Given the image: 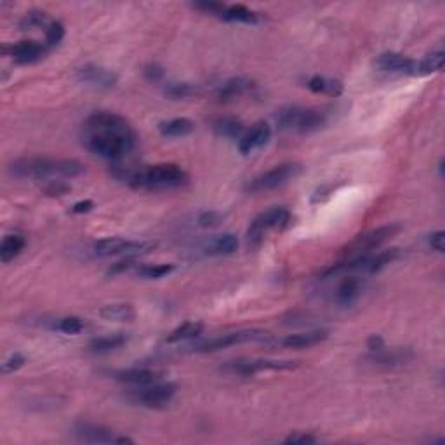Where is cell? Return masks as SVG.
<instances>
[{
  "label": "cell",
  "instance_id": "60d3db41",
  "mask_svg": "<svg viewBox=\"0 0 445 445\" xmlns=\"http://www.w3.org/2000/svg\"><path fill=\"white\" fill-rule=\"evenodd\" d=\"M143 73H145V78L150 82H160L164 78V75H166V70H164L160 64L157 63H148L145 67V70H143Z\"/></svg>",
  "mask_w": 445,
  "mask_h": 445
},
{
  "label": "cell",
  "instance_id": "ba28073f",
  "mask_svg": "<svg viewBox=\"0 0 445 445\" xmlns=\"http://www.w3.org/2000/svg\"><path fill=\"white\" fill-rule=\"evenodd\" d=\"M270 334L266 331H259V329H244V331H235L221 334V336L211 338V340L204 341L198 347H195V351L198 354H216V351L227 350V348L235 347V344L251 343V341H268Z\"/></svg>",
  "mask_w": 445,
  "mask_h": 445
},
{
  "label": "cell",
  "instance_id": "9a60e30c",
  "mask_svg": "<svg viewBox=\"0 0 445 445\" xmlns=\"http://www.w3.org/2000/svg\"><path fill=\"white\" fill-rule=\"evenodd\" d=\"M376 70L385 73L414 75L416 77V60L400 53H383L374 61Z\"/></svg>",
  "mask_w": 445,
  "mask_h": 445
},
{
  "label": "cell",
  "instance_id": "9c48e42d",
  "mask_svg": "<svg viewBox=\"0 0 445 445\" xmlns=\"http://www.w3.org/2000/svg\"><path fill=\"white\" fill-rule=\"evenodd\" d=\"M153 247H155L153 242L108 237L101 238V241H96L94 244H92V252H94L96 256H101V258H108V256H134L152 251Z\"/></svg>",
  "mask_w": 445,
  "mask_h": 445
},
{
  "label": "cell",
  "instance_id": "f1b7e54d",
  "mask_svg": "<svg viewBox=\"0 0 445 445\" xmlns=\"http://www.w3.org/2000/svg\"><path fill=\"white\" fill-rule=\"evenodd\" d=\"M306 85L310 91L320 92V94L340 96L341 92H343V84H341L340 80L329 77H320V75H315V77L308 78Z\"/></svg>",
  "mask_w": 445,
  "mask_h": 445
},
{
  "label": "cell",
  "instance_id": "5bb4252c",
  "mask_svg": "<svg viewBox=\"0 0 445 445\" xmlns=\"http://www.w3.org/2000/svg\"><path fill=\"white\" fill-rule=\"evenodd\" d=\"M47 49L49 47L39 40H21L12 46H6L4 53H8V56H11L18 64H32L42 60Z\"/></svg>",
  "mask_w": 445,
  "mask_h": 445
},
{
  "label": "cell",
  "instance_id": "5b68a950",
  "mask_svg": "<svg viewBox=\"0 0 445 445\" xmlns=\"http://www.w3.org/2000/svg\"><path fill=\"white\" fill-rule=\"evenodd\" d=\"M290 221V212L287 207H270L259 216H256L254 221L247 230V245L251 249L259 247L265 241V235L272 230L286 228Z\"/></svg>",
  "mask_w": 445,
  "mask_h": 445
},
{
  "label": "cell",
  "instance_id": "ee69618b",
  "mask_svg": "<svg viewBox=\"0 0 445 445\" xmlns=\"http://www.w3.org/2000/svg\"><path fill=\"white\" fill-rule=\"evenodd\" d=\"M92 209H94L92 200H80L71 207V212H73V214H85V212H91Z\"/></svg>",
  "mask_w": 445,
  "mask_h": 445
},
{
  "label": "cell",
  "instance_id": "ac0fdd59",
  "mask_svg": "<svg viewBox=\"0 0 445 445\" xmlns=\"http://www.w3.org/2000/svg\"><path fill=\"white\" fill-rule=\"evenodd\" d=\"M256 84L254 82L247 80V78L235 77L228 78V80L218 84V87L214 89V96L219 99V101H234V99L242 98L245 94H251L254 91Z\"/></svg>",
  "mask_w": 445,
  "mask_h": 445
},
{
  "label": "cell",
  "instance_id": "e0dca14e",
  "mask_svg": "<svg viewBox=\"0 0 445 445\" xmlns=\"http://www.w3.org/2000/svg\"><path fill=\"white\" fill-rule=\"evenodd\" d=\"M272 125L266 124V122H258L249 131H245L244 136L238 139V150H241L242 155H249V153L256 152V150H261L263 146L268 145L270 139H272Z\"/></svg>",
  "mask_w": 445,
  "mask_h": 445
},
{
  "label": "cell",
  "instance_id": "3957f363",
  "mask_svg": "<svg viewBox=\"0 0 445 445\" xmlns=\"http://www.w3.org/2000/svg\"><path fill=\"white\" fill-rule=\"evenodd\" d=\"M16 177L23 180H63V177H78L85 171L78 160L70 159H47V157H32L19 159L9 167Z\"/></svg>",
  "mask_w": 445,
  "mask_h": 445
},
{
  "label": "cell",
  "instance_id": "2e32d148",
  "mask_svg": "<svg viewBox=\"0 0 445 445\" xmlns=\"http://www.w3.org/2000/svg\"><path fill=\"white\" fill-rule=\"evenodd\" d=\"M77 78L80 82H84V84L92 85V87H98V89H112L119 80L115 71L92 63L84 64V67L78 68Z\"/></svg>",
  "mask_w": 445,
  "mask_h": 445
},
{
  "label": "cell",
  "instance_id": "603a6c76",
  "mask_svg": "<svg viewBox=\"0 0 445 445\" xmlns=\"http://www.w3.org/2000/svg\"><path fill=\"white\" fill-rule=\"evenodd\" d=\"M212 129L221 138L241 139L245 132V125L237 117H218L212 122Z\"/></svg>",
  "mask_w": 445,
  "mask_h": 445
},
{
  "label": "cell",
  "instance_id": "7402d4cb",
  "mask_svg": "<svg viewBox=\"0 0 445 445\" xmlns=\"http://www.w3.org/2000/svg\"><path fill=\"white\" fill-rule=\"evenodd\" d=\"M222 21H230V23H245V25H256L259 21L258 12L252 11V9L245 8L242 4H232V6H222L221 15L218 16Z\"/></svg>",
  "mask_w": 445,
  "mask_h": 445
},
{
  "label": "cell",
  "instance_id": "484cf974",
  "mask_svg": "<svg viewBox=\"0 0 445 445\" xmlns=\"http://www.w3.org/2000/svg\"><path fill=\"white\" fill-rule=\"evenodd\" d=\"M26 247V238L19 234L6 235L2 245H0V261L9 263L15 258H18Z\"/></svg>",
  "mask_w": 445,
  "mask_h": 445
},
{
  "label": "cell",
  "instance_id": "7a4b0ae2",
  "mask_svg": "<svg viewBox=\"0 0 445 445\" xmlns=\"http://www.w3.org/2000/svg\"><path fill=\"white\" fill-rule=\"evenodd\" d=\"M124 180L134 190L159 191L184 186L190 177L186 171L177 164H155V166H145L139 169H129Z\"/></svg>",
  "mask_w": 445,
  "mask_h": 445
},
{
  "label": "cell",
  "instance_id": "7bdbcfd3",
  "mask_svg": "<svg viewBox=\"0 0 445 445\" xmlns=\"http://www.w3.org/2000/svg\"><path fill=\"white\" fill-rule=\"evenodd\" d=\"M428 244H430V247L433 249V251L437 252H444L445 251V234L442 230L438 232H433V234L428 237Z\"/></svg>",
  "mask_w": 445,
  "mask_h": 445
},
{
  "label": "cell",
  "instance_id": "277c9868",
  "mask_svg": "<svg viewBox=\"0 0 445 445\" xmlns=\"http://www.w3.org/2000/svg\"><path fill=\"white\" fill-rule=\"evenodd\" d=\"M277 124L282 131L310 134L327 124V114L320 108H304V106H287L277 115Z\"/></svg>",
  "mask_w": 445,
  "mask_h": 445
},
{
  "label": "cell",
  "instance_id": "30bf717a",
  "mask_svg": "<svg viewBox=\"0 0 445 445\" xmlns=\"http://www.w3.org/2000/svg\"><path fill=\"white\" fill-rule=\"evenodd\" d=\"M297 362L279 360V358H249V360H232L225 365V371L237 376H254L265 371H290L296 369Z\"/></svg>",
  "mask_w": 445,
  "mask_h": 445
},
{
  "label": "cell",
  "instance_id": "7c38bea8",
  "mask_svg": "<svg viewBox=\"0 0 445 445\" xmlns=\"http://www.w3.org/2000/svg\"><path fill=\"white\" fill-rule=\"evenodd\" d=\"M336 277H340V280L332 289V301L340 306H351L364 293L365 280L357 273H341Z\"/></svg>",
  "mask_w": 445,
  "mask_h": 445
},
{
  "label": "cell",
  "instance_id": "6da1fadb",
  "mask_svg": "<svg viewBox=\"0 0 445 445\" xmlns=\"http://www.w3.org/2000/svg\"><path fill=\"white\" fill-rule=\"evenodd\" d=\"M136 139L132 125L114 112H96L82 125L85 148L112 162H122L136 148Z\"/></svg>",
  "mask_w": 445,
  "mask_h": 445
},
{
  "label": "cell",
  "instance_id": "4dcf8cb0",
  "mask_svg": "<svg viewBox=\"0 0 445 445\" xmlns=\"http://www.w3.org/2000/svg\"><path fill=\"white\" fill-rule=\"evenodd\" d=\"M400 256L399 249H388V251H381L378 254H369L367 261H365V273H378L383 268L390 265V263L396 261Z\"/></svg>",
  "mask_w": 445,
  "mask_h": 445
},
{
  "label": "cell",
  "instance_id": "44dd1931",
  "mask_svg": "<svg viewBox=\"0 0 445 445\" xmlns=\"http://www.w3.org/2000/svg\"><path fill=\"white\" fill-rule=\"evenodd\" d=\"M238 249V238L234 234H222L212 237L204 245L207 256H230Z\"/></svg>",
  "mask_w": 445,
  "mask_h": 445
},
{
  "label": "cell",
  "instance_id": "4316f807",
  "mask_svg": "<svg viewBox=\"0 0 445 445\" xmlns=\"http://www.w3.org/2000/svg\"><path fill=\"white\" fill-rule=\"evenodd\" d=\"M410 355L412 354L407 350H388V348L385 347L383 350L369 354L367 358L372 362V364H378V365H399L409 360Z\"/></svg>",
  "mask_w": 445,
  "mask_h": 445
},
{
  "label": "cell",
  "instance_id": "f546056e",
  "mask_svg": "<svg viewBox=\"0 0 445 445\" xmlns=\"http://www.w3.org/2000/svg\"><path fill=\"white\" fill-rule=\"evenodd\" d=\"M202 331H204V325L200 322H184L183 325H180V327L171 332L169 336L166 338V341L169 344L183 343V341L195 340L198 334H202Z\"/></svg>",
  "mask_w": 445,
  "mask_h": 445
},
{
  "label": "cell",
  "instance_id": "1f68e13d",
  "mask_svg": "<svg viewBox=\"0 0 445 445\" xmlns=\"http://www.w3.org/2000/svg\"><path fill=\"white\" fill-rule=\"evenodd\" d=\"M103 318L106 320H114V322H131L134 318V310H132L131 304H108V306L101 308L99 311Z\"/></svg>",
  "mask_w": 445,
  "mask_h": 445
},
{
  "label": "cell",
  "instance_id": "b9f144b4",
  "mask_svg": "<svg viewBox=\"0 0 445 445\" xmlns=\"http://www.w3.org/2000/svg\"><path fill=\"white\" fill-rule=\"evenodd\" d=\"M317 438L310 433H294L283 440V444H293V445H306V444H317Z\"/></svg>",
  "mask_w": 445,
  "mask_h": 445
},
{
  "label": "cell",
  "instance_id": "52a82bcc",
  "mask_svg": "<svg viewBox=\"0 0 445 445\" xmlns=\"http://www.w3.org/2000/svg\"><path fill=\"white\" fill-rule=\"evenodd\" d=\"M400 230H402V227H400L399 222H390V225H385V227L365 232V234L358 235L354 242H350L344 247V256L347 258H357V256L372 254V251L381 247L385 242L395 237Z\"/></svg>",
  "mask_w": 445,
  "mask_h": 445
},
{
  "label": "cell",
  "instance_id": "d4e9b609",
  "mask_svg": "<svg viewBox=\"0 0 445 445\" xmlns=\"http://www.w3.org/2000/svg\"><path fill=\"white\" fill-rule=\"evenodd\" d=\"M195 129V124L186 117L171 119V121L160 122L159 131L164 138H184V136L191 134Z\"/></svg>",
  "mask_w": 445,
  "mask_h": 445
},
{
  "label": "cell",
  "instance_id": "e575fe53",
  "mask_svg": "<svg viewBox=\"0 0 445 445\" xmlns=\"http://www.w3.org/2000/svg\"><path fill=\"white\" fill-rule=\"evenodd\" d=\"M53 327L56 329V331L63 332V334H68V336H77V334H80V332L84 331L85 324L84 320L78 317H63L58 318Z\"/></svg>",
  "mask_w": 445,
  "mask_h": 445
},
{
  "label": "cell",
  "instance_id": "8d00e7d4",
  "mask_svg": "<svg viewBox=\"0 0 445 445\" xmlns=\"http://www.w3.org/2000/svg\"><path fill=\"white\" fill-rule=\"evenodd\" d=\"M64 39V26H63V23H60V21H53L49 25V28L46 30V46L49 47H56V46H60L61 44V40Z\"/></svg>",
  "mask_w": 445,
  "mask_h": 445
},
{
  "label": "cell",
  "instance_id": "ab89813d",
  "mask_svg": "<svg viewBox=\"0 0 445 445\" xmlns=\"http://www.w3.org/2000/svg\"><path fill=\"white\" fill-rule=\"evenodd\" d=\"M25 362H26V358L23 357L21 354L11 355V357L6 358L4 364H2V372H4V374H11V372H16L18 369H21L23 365H25Z\"/></svg>",
  "mask_w": 445,
  "mask_h": 445
},
{
  "label": "cell",
  "instance_id": "74e56055",
  "mask_svg": "<svg viewBox=\"0 0 445 445\" xmlns=\"http://www.w3.org/2000/svg\"><path fill=\"white\" fill-rule=\"evenodd\" d=\"M70 184H67L61 180H51L47 181L46 186H44V193L49 195V197H63L70 191Z\"/></svg>",
  "mask_w": 445,
  "mask_h": 445
},
{
  "label": "cell",
  "instance_id": "ffe728a7",
  "mask_svg": "<svg viewBox=\"0 0 445 445\" xmlns=\"http://www.w3.org/2000/svg\"><path fill=\"white\" fill-rule=\"evenodd\" d=\"M114 378L117 379V381L121 383H125V385H131L134 386V388H138V386H146V385H152V383H157L160 381V372L157 371H152V369H125V371H119L115 372Z\"/></svg>",
  "mask_w": 445,
  "mask_h": 445
},
{
  "label": "cell",
  "instance_id": "d6a6232c",
  "mask_svg": "<svg viewBox=\"0 0 445 445\" xmlns=\"http://www.w3.org/2000/svg\"><path fill=\"white\" fill-rule=\"evenodd\" d=\"M54 19L49 18V15L44 11H30L26 12L25 16L19 21V28L21 30H37V28H44L46 32L49 28V25L53 23Z\"/></svg>",
  "mask_w": 445,
  "mask_h": 445
},
{
  "label": "cell",
  "instance_id": "d590c367",
  "mask_svg": "<svg viewBox=\"0 0 445 445\" xmlns=\"http://www.w3.org/2000/svg\"><path fill=\"white\" fill-rule=\"evenodd\" d=\"M136 272H138L139 277H143V279H162V277L169 275V273L174 272V265H139L138 268H136Z\"/></svg>",
  "mask_w": 445,
  "mask_h": 445
},
{
  "label": "cell",
  "instance_id": "8992f818",
  "mask_svg": "<svg viewBox=\"0 0 445 445\" xmlns=\"http://www.w3.org/2000/svg\"><path fill=\"white\" fill-rule=\"evenodd\" d=\"M301 171H303V167L296 162L280 164V166L272 167L266 173L252 177L247 183V186H245V191H249V193H263V191L277 190V188L286 186L287 183L296 180L301 174Z\"/></svg>",
  "mask_w": 445,
  "mask_h": 445
},
{
  "label": "cell",
  "instance_id": "4fadbf2b",
  "mask_svg": "<svg viewBox=\"0 0 445 445\" xmlns=\"http://www.w3.org/2000/svg\"><path fill=\"white\" fill-rule=\"evenodd\" d=\"M73 435L85 444H134L129 437H119L114 430L92 423H78L73 428Z\"/></svg>",
  "mask_w": 445,
  "mask_h": 445
},
{
  "label": "cell",
  "instance_id": "f6af8a7d",
  "mask_svg": "<svg viewBox=\"0 0 445 445\" xmlns=\"http://www.w3.org/2000/svg\"><path fill=\"white\" fill-rule=\"evenodd\" d=\"M386 344H385V340H383L381 336H371L367 340V348H369V354H372V351H379V350H383V348H385Z\"/></svg>",
  "mask_w": 445,
  "mask_h": 445
},
{
  "label": "cell",
  "instance_id": "83f0119b",
  "mask_svg": "<svg viewBox=\"0 0 445 445\" xmlns=\"http://www.w3.org/2000/svg\"><path fill=\"white\" fill-rule=\"evenodd\" d=\"M444 51H431L423 60L416 61V77H426V75L438 73L444 68Z\"/></svg>",
  "mask_w": 445,
  "mask_h": 445
},
{
  "label": "cell",
  "instance_id": "d6986e66",
  "mask_svg": "<svg viewBox=\"0 0 445 445\" xmlns=\"http://www.w3.org/2000/svg\"><path fill=\"white\" fill-rule=\"evenodd\" d=\"M329 338V331L324 329H315V331L299 332V334H289L283 340L279 341L282 348H290V350H303V348H311L315 344L324 343Z\"/></svg>",
  "mask_w": 445,
  "mask_h": 445
},
{
  "label": "cell",
  "instance_id": "cb8c5ba5",
  "mask_svg": "<svg viewBox=\"0 0 445 445\" xmlns=\"http://www.w3.org/2000/svg\"><path fill=\"white\" fill-rule=\"evenodd\" d=\"M128 341L129 338L125 334H122V332H119V334H108V336H99L89 341L87 350L92 351V354H110V351H115L124 347Z\"/></svg>",
  "mask_w": 445,
  "mask_h": 445
},
{
  "label": "cell",
  "instance_id": "f35d334b",
  "mask_svg": "<svg viewBox=\"0 0 445 445\" xmlns=\"http://www.w3.org/2000/svg\"><path fill=\"white\" fill-rule=\"evenodd\" d=\"M222 221V214L218 211H205L198 216V225L202 228H214Z\"/></svg>",
  "mask_w": 445,
  "mask_h": 445
},
{
  "label": "cell",
  "instance_id": "836d02e7",
  "mask_svg": "<svg viewBox=\"0 0 445 445\" xmlns=\"http://www.w3.org/2000/svg\"><path fill=\"white\" fill-rule=\"evenodd\" d=\"M164 94L171 99H188L197 94V87L188 82H169L164 87Z\"/></svg>",
  "mask_w": 445,
  "mask_h": 445
},
{
  "label": "cell",
  "instance_id": "8fae6325",
  "mask_svg": "<svg viewBox=\"0 0 445 445\" xmlns=\"http://www.w3.org/2000/svg\"><path fill=\"white\" fill-rule=\"evenodd\" d=\"M176 395V385L173 383H152L146 386H138L131 393V399L134 403H139L143 407L150 409H159V407L167 405Z\"/></svg>",
  "mask_w": 445,
  "mask_h": 445
}]
</instances>
